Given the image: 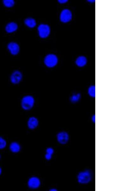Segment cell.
Masks as SVG:
<instances>
[{
  "instance_id": "30bf717a",
  "label": "cell",
  "mask_w": 127,
  "mask_h": 191,
  "mask_svg": "<svg viewBox=\"0 0 127 191\" xmlns=\"http://www.w3.org/2000/svg\"><path fill=\"white\" fill-rule=\"evenodd\" d=\"M38 119L34 117H30L27 123L28 128L32 129L36 128L38 126Z\"/></svg>"
},
{
  "instance_id": "3957f363",
  "label": "cell",
  "mask_w": 127,
  "mask_h": 191,
  "mask_svg": "<svg viewBox=\"0 0 127 191\" xmlns=\"http://www.w3.org/2000/svg\"><path fill=\"white\" fill-rule=\"evenodd\" d=\"M58 62V59L54 54H49L46 56L44 60V63L49 68L55 66Z\"/></svg>"
},
{
  "instance_id": "ac0fdd59",
  "label": "cell",
  "mask_w": 127,
  "mask_h": 191,
  "mask_svg": "<svg viewBox=\"0 0 127 191\" xmlns=\"http://www.w3.org/2000/svg\"><path fill=\"white\" fill-rule=\"evenodd\" d=\"M80 95L79 94H75L71 98V100L73 102H76L80 99Z\"/></svg>"
},
{
  "instance_id": "8fae6325",
  "label": "cell",
  "mask_w": 127,
  "mask_h": 191,
  "mask_svg": "<svg viewBox=\"0 0 127 191\" xmlns=\"http://www.w3.org/2000/svg\"><path fill=\"white\" fill-rule=\"evenodd\" d=\"M18 26L17 24L12 22L9 23L5 28L6 31L8 33L13 32L18 29Z\"/></svg>"
},
{
  "instance_id": "ba28073f",
  "label": "cell",
  "mask_w": 127,
  "mask_h": 191,
  "mask_svg": "<svg viewBox=\"0 0 127 191\" xmlns=\"http://www.w3.org/2000/svg\"><path fill=\"white\" fill-rule=\"evenodd\" d=\"M8 48L11 54L16 55L18 54L20 51V47L17 43L11 42L8 45Z\"/></svg>"
},
{
  "instance_id": "7402d4cb",
  "label": "cell",
  "mask_w": 127,
  "mask_h": 191,
  "mask_svg": "<svg viewBox=\"0 0 127 191\" xmlns=\"http://www.w3.org/2000/svg\"><path fill=\"white\" fill-rule=\"evenodd\" d=\"M50 191H57V190L56 189H50Z\"/></svg>"
},
{
  "instance_id": "9c48e42d",
  "label": "cell",
  "mask_w": 127,
  "mask_h": 191,
  "mask_svg": "<svg viewBox=\"0 0 127 191\" xmlns=\"http://www.w3.org/2000/svg\"><path fill=\"white\" fill-rule=\"evenodd\" d=\"M40 183L39 179L36 177L31 178L28 182V186L32 189L38 188L40 186Z\"/></svg>"
},
{
  "instance_id": "8992f818",
  "label": "cell",
  "mask_w": 127,
  "mask_h": 191,
  "mask_svg": "<svg viewBox=\"0 0 127 191\" xmlns=\"http://www.w3.org/2000/svg\"><path fill=\"white\" fill-rule=\"evenodd\" d=\"M72 15L70 10L67 9L63 10L61 12L60 19L64 23H67L70 21L72 19Z\"/></svg>"
},
{
  "instance_id": "5b68a950",
  "label": "cell",
  "mask_w": 127,
  "mask_h": 191,
  "mask_svg": "<svg viewBox=\"0 0 127 191\" xmlns=\"http://www.w3.org/2000/svg\"><path fill=\"white\" fill-rule=\"evenodd\" d=\"M23 76L20 72L16 70L11 74L10 76V81L14 84H18L22 80Z\"/></svg>"
},
{
  "instance_id": "7c38bea8",
  "label": "cell",
  "mask_w": 127,
  "mask_h": 191,
  "mask_svg": "<svg viewBox=\"0 0 127 191\" xmlns=\"http://www.w3.org/2000/svg\"><path fill=\"white\" fill-rule=\"evenodd\" d=\"M87 59L84 57H79L76 61V64L79 67H83L87 63Z\"/></svg>"
},
{
  "instance_id": "603a6c76",
  "label": "cell",
  "mask_w": 127,
  "mask_h": 191,
  "mask_svg": "<svg viewBox=\"0 0 127 191\" xmlns=\"http://www.w3.org/2000/svg\"><path fill=\"white\" fill-rule=\"evenodd\" d=\"M2 170L1 168H0V175H1L2 173Z\"/></svg>"
},
{
  "instance_id": "cb8c5ba5",
  "label": "cell",
  "mask_w": 127,
  "mask_h": 191,
  "mask_svg": "<svg viewBox=\"0 0 127 191\" xmlns=\"http://www.w3.org/2000/svg\"><path fill=\"white\" fill-rule=\"evenodd\" d=\"M0 158H1V155H0Z\"/></svg>"
},
{
  "instance_id": "7a4b0ae2",
  "label": "cell",
  "mask_w": 127,
  "mask_h": 191,
  "mask_svg": "<svg viewBox=\"0 0 127 191\" xmlns=\"http://www.w3.org/2000/svg\"><path fill=\"white\" fill-rule=\"evenodd\" d=\"M91 172L88 170L80 172L77 176L78 182L82 184L88 183L91 181Z\"/></svg>"
},
{
  "instance_id": "9a60e30c",
  "label": "cell",
  "mask_w": 127,
  "mask_h": 191,
  "mask_svg": "<svg viewBox=\"0 0 127 191\" xmlns=\"http://www.w3.org/2000/svg\"><path fill=\"white\" fill-rule=\"evenodd\" d=\"M46 152L47 154L45 155V157L48 160H50L51 158V155L54 152V150L52 148H48L47 149Z\"/></svg>"
},
{
  "instance_id": "6da1fadb",
  "label": "cell",
  "mask_w": 127,
  "mask_h": 191,
  "mask_svg": "<svg viewBox=\"0 0 127 191\" xmlns=\"http://www.w3.org/2000/svg\"><path fill=\"white\" fill-rule=\"evenodd\" d=\"M35 103L34 98L31 95H28L23 97L21 101L22 108L25 110L31 109Z\"/></svg>"
},
{
  "instance_id": "e0dca14e",
  "label": "cell",
  "mask_w": 127,
  "mask_h": 191,
  "mask_svg": "<svg viewBox=\"0 0 127 191\" xmlns=\"http://www.w3.org/2000/svg\"><path fill=\"white\" fill-rule=\"evenodd\" d=\"M88 93L90 96L91 97H95V87L94 86H90L88 89Z\"/></svg>"
},
{
  "instance_id": "277c9868",
  "label": "cell",
  "mask_w": 127,
  "mask_h": 191,
  "mask_svg": "<svg viewBox=\"0 0 127 191\" xmlns=\"http://www.w3.org/2000/svg\"><path fill=\"white\" fill-rule=\"evenodd\" d=\"M38 30L39 36L42 38L48 37L50 32L49 26L47 25L43 24H42L39 26Z\"/></svg>"
},
{
  "instance_id": "44dd1931",
  "label": "cell",
  "mask_w": 127,
  "mask_h": 191,
  "mask_svg": "<svg viewBox=\"0 0 127 191\" xmlns=\"http://www.w3.org/2000/svg\"><path fill=\"white\" fill-rule=\"evenodd\" d=\"M92 121H93V122H95V116H94L93 117H92Z\"/></svg>"
},
{
  "instance_id": "d6986e66",
  "label": "cell",
  "mask_w": 127,
  "mask_h": 191,
  "mask_svg": "<svg viewBox=\"0 0 127 191\" xmlns=\"http://www.w3.org/2000/svg\"><path fill=\"white\" fill-rule=\"evenodd\" d=\"M6 146V142L2 137H0V149H3Z\"/></svg>"
},
{
  "instance_id": "5bb4252c",
  "label": "cell",
  "mask_w": 127,
  "mask_h": 191,
  "mask_svg": "<svg viewBox=\"0 0 127 191\" xmlns=\"http://www.w3.org/2000/svg\"><path fill=\"white\" fill-rule=\"evenodd\" d=\"M10 148L11 151L14 153H17L19 152L20 148L19 144L15 142L11 143L10 145Z\"/></svg>"
},
{
  "instance_id": "4fadbf2b",
  "label": "cell",
  "mask_w": 127,
  "mask_h": 191,
  "mask_svg": "<svg viewBox=\"0 0 127 191\" xmlns=\"http://www.w3.org/2000/svg\"><path fill=\"white\" fill-rule=\"evenodd\" d=\"M26 25L30 28H33L36 27V25L35 20L31 18L26 19L25 21Z\"/></svg>"
},
{
  "instance_id": "2e32d148",
  "label": "cell",
  "mask_w": 127,
  "mask_h": 191,
  "mask_svg": "<svg viewBox=\"0 0 127 191\" xmlns=\"http://www.w3.org/2000/svg\"><path fill=\"white\" fill-rule=\"evenodd\" d=\"M3 3L5 7L11 8L13 6L15 2L13 0H4Z\"/></svg>"
},
{
  "instance_id": "ffe728a7",
  "label": "cell",
  "mask_w": 127,
  "mask_h": 191,
  "mask_svg": "<svg viewBox=\"0 0 127 191\" xmlns=\"http://www.w3.org/2000/svg\"><path fill=\"white\" fill-rule=\"evenodd\" d=\"M58 1L60 3H64L67 2L68 1H66V0H59Z\"/></svg>"
},
{
  "instance_id": "52a82bcc",
  "label": "cell",
  "mask_w": 127,
  "mask_h": 191,
  "mask_svg": "<svg viewBox=\"0 0 127 191\" xmlns=\"http://www.w3.org/2000/svg\"><path fill=\"white\" fill-rule=\"evenodd\" d=\"M57 141L62 144H66L69 139V136L68 134L65 132L59 133L57 135Z\"/></svg>"
}]
</instances>
